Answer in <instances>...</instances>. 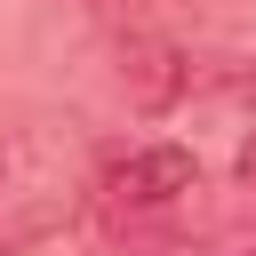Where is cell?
<instances>
[{"instance_id": "cell-1", "label": "cell", "mask_w": 256, "mask_h": 256, "mask_svg": "<svg viewBox=\"0 0 256 256\" xmlns=\"http://www.w3.org/2000/svg\"><path fill=\"white\" fill-rule=\"evenodd\" d=\"M104 192H112V208H128V216H152V208H176V200L200 192V160H192L184 144H136V152H120V160L104 168Z\"/></svg>"}, {"instance_id": "cell-2", "label": "cell", "mask_w": 256, "mask_h": 256, "mask_svg": "<svg viewBox=\"0 0 256 256\" xmlns=\"http://www.w3.org/2000/svg\"><path fill=\"white\" fill-rule=\"evenodd\" d=\"M72 216H80V192H72L64 176H40V184L0 192V256H32V248L56 240Z\"/></svg>"}, {"instance_id": "cell-3", "label": "cell", "mask_w": 256, "mask_h": 256, "mask_svg": "<svg viewBox=\"0 0 256 256\" xmlns=\"http://www.w3.org/2000/svg\"><path fill=\"white\" fill-rule=\"evenodd\" d=\"M120 88H128V104L168 112V104L192 88V64L176 56V40H160V32H128V40H120Z\"/></svg>"}, {"instance_id": "cell-4", "label": "cell", "mask_w": 256, "mask_h": 256, "mask_svg": "<svg viewBox=\"0 0 256 256\" xmlns=\"http://www.w3.org/2000/svg\"><path fill=\"white\" fill-rule=\"evenodd\" d=\"M232 168H240V192H256V128L240 136V152H232Z\"/></svg>"}, {"instance_id": "cell-5", "label": "cell", "mask_w": 256, "mask_h": 256, "mask_svg": "<svg viewBox=\"0 0 256 256\" xmlns=\"http://www.w3.org/2000/svg\"><path fill=\"white\" fill-rule=\"evenodd\" d=\"M240 256H256V248H240Z\"/></svg>"}]
</instances>
